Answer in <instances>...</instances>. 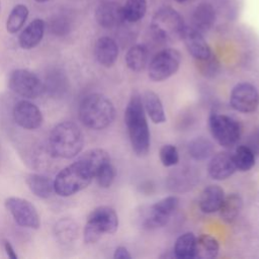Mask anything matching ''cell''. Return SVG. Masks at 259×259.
I'll return each instance as SVG.
<instances>
[{
  "label": "cell",
  "mask_w": 259,
  "mask_h": 259,
  "mask_svg": "<svg viewBox=\"0 0 259 259\" xmlns=\"http://www.w3.org/2000/svg\"><path fill=\"white\" fill-rule=\"evenodd\" d=\"M176 1H177V2H184L185 0H176Z\"/></svg>",
  "instance_id": "obj_42"
},
{
  "label": "cell",
  "mask_w": 259,
  "mask_h": 259,
  "mask_svg": "<svg viewBox=\"0 0 259 259\" xmlns=\"http://www.w3.org/2000/svg\"><path fill=\"white\" fill-rule=\"evenodd\" d=\"M94 173L81 159L64 168L54 180L55 192L61 196H70L86 188Z\"/></svg>",
  "instance_id": "obj_4"
},
{
  "label": "cell",
  "mask_w": 259,
  "mask_h": 259,
  "mask_svg": "<svg viewBox=\"0 0 259 259\" xmlns=\"http://www.w3.org/2000/svg\"><path fill=\"white\" fill-rule=\"evenodd\" d=\"M45 21L39 18L33 19L20 33L18 37L19 46L24 50L36 47L42 39L45 33Z\"/></svg>",
  "instance_id": "obj_19"
},
{
  "label": "cell",
  "mask_w": 259,
  "mask_h": 259,
  "mask_svg": "<svg viewBox=\"0 0 259 259\" xmlns=\"http://www.w3.org/2000/svg\"><path fill=\"white\" fill-rule=\"evenodd\" d=\"M255 157L256 155L248 146H238L233 155L236 169L242 172L249 171L255 165Z\"/></svg>",
  "instance_id": "obj_30"
},
{
  "label": "cell",
  "mask_w": 259,
  "mask_h": 259,
  "mask_svg": "<svg viewBox=\"0 0 259 259\" xmlns=\"http://www.w3.org/2000/svg\"><path fill=\"white\" fill-rule=\"evenodd\" d=\"M36 2H38V3H44V2H47V1H49V0H35Z\"/></svg>",
  "instance_id": "obj_41"
},
{
  "label": "cell",
  "mask_w": 259,
  "mask_h": 259,
  "mask_svg": "<svg viewBox=\"0 0 259 259\" xmlns=\"http://www.w3.org/2000/svg\"><path fill=\"white\" fill-rule=\"evenodd\" d=\"M160 161L165 167H172L176 165L179 161L178 151L175 146L171 144H166L162 146L159 152Z\"/></svg>",
  "instance_id": "obj_35"
},
{
  "label": "cell",
  "mask_w": 259,
  "mask_h": 259,
  "mask_svg": "<svg viewBox=\"0 0 259 259\" xmlns=\"http://www.w3.org/2000/svg\"><path fill=\"white\" fill-rule=\"evenodd\" d=\"M189 156L197 161H203L209 158L213 153V145L204 138H196L188 145Z\"/></svg>",
  "instance_id": "obj_27"
},
{
  "label": "cell",
  "mask_w": 259,
  "mask_h": 259,
  "mask_svg": "<svg viewBox=\"0 0 259 259\" xmlns=\"http://www.w3.org/2000/svg\"><path fill=\"white\" fill-rule=\"evenodd\" d=\"M45 90L53 96H61L68 88V80L63 72L54 71L47 76V80L44 83Z\"/></svg>",
  "instance_id": "obj_29"
},
{
  "label": "cell",
  "mask_w": 259,
  "mask_h": 259,
  "mask_svg": "<svg viewBox=\"0 0 259 259\" xmlns=\"http://www.w3.org/2000/svg\"><path fill=\"white\" fill-rule=\"evenodd\" d=\"M209 130L214 140L225 148L235 146L242 134L241 125L235 118L221 113L209 116Z\"/></svg>",
  "instance_id": "obj_6"
},
{
  "label": "cell",
  "mask_w": 259,
  "mask_h": 259,
  "mask_svg": "<svg viewBox=\"0 0 259 259\" xmlns=\"http://www.w3.org/2000/svg\"><path fill=\"white\" fill-rule=\"evenodd\" d=\"M181 63V55L175 49L160 51L150 62L149 77L155 82L164 81L174 75Z\"/></svg>",
  "instance_id": "obj_7"
},
{
  "label": "cell",
  "mask_w": 259,
  "mask_h": 259,
  "mask_svg": "<svg viewBox=\"0 0 259 259\" xmlns=\"http://www.w3.org/2000/svg\"><path fill=\"white\" fill-rule=\"evenodd\" d=\"M225 198V192L219 185H208L200 193L198 204L201 211L213 213L219 211Z\"/></svg>",
  "instance_id": "obj_18"
},
{
  "label": "cell",
  "mask_w": 259,
  "mask_h": 259,
  "mask_svg": "<svg viewBox=\"0 0 259 259\" xmlns=\"http://www.w3.org/2000/svg\"><path fill=\"white\" fill-rule=\"evenodd\" d=\"M79 159H81L86 165L92 170L94 173V177L96 172L105 164L110 162V157L108 153L102 149H92L85 152Z\"/></svg>",
  "instance_id": "obj_28"
},
{
  "label": "cell",
  "mask_w": 259,
  "mask_h": 259,
  "mask_svg": "<svg viewBox=\"0 0 259 259\" xmlns=\"http://www.w3.org/2000/svg\"><path fill=\"white\" fill-rule=\"evenodd\" d=\"M95 19L100 26L105 28L118 26L125 21L123 8L115 1L101 2L95 10Z\"/></svg>",
  "instance_id": "obj_13"
},
{
  "label": "cell",
  "mask_w": 259,
  "mask_h": 259,
  "mask_svg": "<svg viewBox=\"0 0 259 259\" xmlns=\"http://www.w3.org/2000/svg\"><path fill=\"white\" fill-rule=\"evenodd\" d=\"M28 16V9L23 4H17L11 10L7 21L6 29L9 33H15L23 26Z\"/></svg>",
  "instance_id": "obj_31"
},
{
  "label": "cell",
  "mask_w": 259,
  "mask_h": 259,
  "mask_svg": "<svg viewBox=\"0 0 259 259\" xmlns=\"http://www.w3.org/2000/svg\"><path fill=\"white\" fill-rule=\"evenodd\" d=\"M94 55L100 65L111 67L118 57L117 44L109 36H102L95 42Z\"/></svg>",
  "instance_id": "obj_17"
},
{
  "label": "cell",
  "mask_w": 259,
  "mask_h": 259,
  "mask_svg": "<svg viewBox=\"0 0 259 259\" xmlns=\"http://www.w3.org/2000/svg\"><path fill=\"white\" fill-rule=\"evenodd\" d=\"M124 122L133 151L139 157L146 156L150 150V131L143 100L138 93L133 94L126 105Z\"/></svg>",
  "instance_id": "obj_1"
},
{
  "label": "cell",
  "mask_w": 259,
  "mask_h": 259,
  "mask_svg": "<svg viewBox=\"0 0 259 259\" xmlns=\"http://www.w3.org/2000/svg\"><path fill=\"white\" fill-rule=\"evenodd\" d=\"M26 184L30 191L40 198H48L55 191L54 180L40 174H29L26 177Z\"/></svg>",
  "instance_id": "obj_24"
},
{
  "label": "cell",
  "mask_w": 259,
  "mask_h": 259,
  "mask_svg": "<svg viewBox=\"0 0 259 259\" xmlns=\"http://www.w3.org/2000/svg\"><path fill=\"white\" fill-rule=\"evenodd\" d=\"M220 245L218 240L207 234H201L195 239L192 259H213L218 256Z\"/></svg>",
  "instance_id": "obj_21"
},
{
  "label": "cell",
  "mask_w": 259,
  "mask_h": 259,
  "mask_svg": "<svg viewBox=\"0 0 259 259\" xmlns=\"http://www.w3.org/2000/svg\"><path fill=\"white\" fill-rule=\"evenodd\" d=\"M255 155H259V128L255 131L249 140V145H247Z\"/></svg>",
  "instance_id": "obj_38"
},
{
  "label": "cell",
  "mask_w": 259,
  "mask_h": 259,
  "mask_svg": "<svg viewBox=\"0 0 259 259\" xmlns=\"http://www.w3.org/2000/svg\"><path fill=\"white\" fill-rule=\"evenodd\" d=\"M8 84L13 92L26 98H36L45 90L44 82L40 78L26 69L13 71L9 76Z\"/></svg>",
  "instance_id": "obj_8"
},
{
  "label": "cell",
  "mask_w": 259,
  "mask_h": 259,
  "mask_svg": "<svg viewBox=\"0 0 259 259\" xmlns=\"http://www.w3.org/2000/svg\"><path fill=\"white\" fill-rule=\"evenodd\" d=\"M102 235H103V233L96 226H94L90 222L86 223L85 228H84V241L86 243H88V244L95 243L101 238Z\"/></svg>",
  "instance_id": "obj_36"
},
{
  "label": "cell",
  "mask_w": 259,
  "mask_h": 259,
  "mask_svg": "<svg viewBox=\"0 0 259 259\" xmlns=\"http://www.w3.org/2000/svg\"><path fill=\"white\" fill-rule=\"evenodd\" d=\"M114 259H132V255L128 250L123 246H118L113 254Z\"/></svg>",
  "instance_id": "obj_39"
},
{
  "label": "cell",
  "mask_w": 259,
  "mask_h": 259,
  "mask_svg": "<svg viewBox=\"0 0 259 259\" xmlns=\"http://www.w3.org/2000/svg\"><path fill=\"white\" fill-rule=\"evenodd\" d=\"M233 155L228 152H220L213 155L208 163V173L214 180H225L236 171Z\"/></svg>",
  "instance_id": "obj_16"
},
{
  "label": "cell",
  "mask_w": 259,
  "mask_h": 259,
  "mask_svg": "<svg viewBox=\"0 0 259 259\" xmlns=\"http://www.w3.org/2000/svg\"><path fill=\"white\" fill-rule=\"evenodd\" d=\"M4 249L6 251V254L7 256L10 258V259H17V255L13 249V247L11 246V244L8 242V241H5L4 242Z\"/></svg>",
  "instance_id": "obj_40"
},
{
  "label": "cell",
  "mask_w": 259,
  "mask_h": 259,
  "mask_svg": "<svg viewBox=\"0 0 259 259\" xmlns=\"http://www.w3.org/2000/svg\"><path fill=\"white\" fill-rule=\"evenodd\" d=\"M197 69L201 75L207 78L214 77L220 71V63L212 54L202 60H196Z\"/></svg>",
  "instance_id": "obj_33"
},
{
  "label": "cell",
  "mask_w": 259,
  "mask_h": 259,
  "mask_svg": "<svg viewBox=\"0 0 259 259\" xmlns=\"http://www.w3.org/2000/svg\"><path fill=\"white\" fill-rule=\"evenodd\" d=\"M196 237L192 233L180 235L174 245V256L178 259H192Z\"/></svg>",
  "instance_id": "obj_26"
},
{
  "label": "cell",
  "mask_w": 259,
  "mask_h": 259,
  "mask_svg": "<svg viewBox=\"0 0 259 259\" xmlns=\"http://www.w3.org/2000/svg\"><path fill=\"white\" fill-rule=\"evenodd\" d=\"M143 105L146 113L154 123H163L166 120V114L163 103L155 92L146 91L143 95Z\"/></svg>",
  "instance_id": "obj_22"
},
{
  "label": "cell",
  "mask_w": 259,
  "mask_h": 259,
  "mask_svg": "<svg viewBox=\"0 0 259 259\" xmlns=\"http://www.w3.org/2000/svg\"><path fill=\"white\" fill-rule=\"evenodd\" d=\"M13 118L19 126L26 130H35L42 123L40 110L35 104L27 100H21L15 104Z\"/></svg>",
  "instance_id": "obj_12"
},
{
  "label": "cell",
  "mask_w": 259,
  "mask_h": 259,
  "mask_svg": "<svg viewBox=\"0 0 259 259\" xmlns=\"http://www.w3.org/2000/svg\"><path fill=\"white\" fill-rule=\"evenodd\" d=\"M181 38L188 53L195 60H202L211 55L210 48L202 36V33L192 26H185Z\"/></svg>",
  "instance_id": "obj_14"
},
{
  "label": "cell",
  "mask_w": 259,
  "mask_h": 259,
  "mask_svg": "<svg viewBox=\"0 0 259 259\" xmlns=\"http://www.w3.org/2000/svg\"><path fill=\"white\" fill-rule=\"evenodd\" d=\"M230 104L237 111L253 112L259 106V92L254 85L248 82L238 83L230 94Z\"/></svg>",
  "instance_id": "obj_11"
},
{
  "label": "cell",
  "mask_w": 259,
  "mask_h": 259,
  "mask_svg": "<svg viewBox=\"0 0 259 259\" xmlns=\"http://www.w3.org/2000/svg\"><path fill=\"white\" fill-rule=\"evenodd\" d=\"M178 204L179 198L174 195L160 199L147 209L143 220V227L153 230L165 226L177 209Z\"/></svg>",
  "instance_id": "obj_9"
},
{
  "label": "cell",
  "mask_w": 259,
  "mask_h": 259,
  "mask_svg": "<svg viewBox=\"0 0 259 259\" xmlns=\"http://www.w3.org/2000/svg\"><path fill=\"white\" fill-rule=\"evenodd\" d=\"M115 177V170L114 167L111 165V163H107L103 165L95 174L97 183L102 188H108L111 186V184L114 181Z\"/></svg>",
  "instance_id": "obj_34"
},
{
  "label": "cell",
  "mask_w": 259,
  "mask_h": 259,
  "mask_svg": "<svg viewBox=\"0 0 259 259\" xmlns=\"http://www.w3.org/2000/svg\"><path fill=\"white\" fill-rule=\"evenodd\" d=\"M51 29L55 34L63 35L68 33L70 29L69 22L64 17H56L54 20H52L51 23Z\"/></svg>",
  "instance_id": "obj_37"
},
{
  "label": "cell",
  "mask_w": 259,
  "mask_h": 259,
  "mask_svg": "<svg viewBox=\"0 0 259 259\" xmlns=\"http://www.w3.org/2000/svg\"><path fill=\"white\" fill-rule=\"evenodd\" d=\"M149 52L144 45L133 46L125 55V64L127 68L134 72H139L143 70L148 62Z\"/></svg>",
  "instance_id": "obj_25"
},
{
  "label": "cell",
  "mask_w": 259,
  "mask_h": 259,
  "mask_svg": "<svg viewBox=\"0 0 259 259\" xmlns=\"http://www.w3.org/2000/svg\"><path fill=\"white\" fill-rule=\"evenodd\" d=\"M83 135L77 124L71 121L58 123L49 137V151L54 157L70 159L80 153Z\"/></svg>",
  "instance_id": "obj_2"
},
{
  "label": "cell",
  "mask_w": 259,
  "mask_h": 259,
  "mask_svg": "<svg viewBox=\"0 0 259 259\" xmlns=\"http://www.w3.org/2000/svg\"><path fill=\"white\" fill-rule=\"evenodd\" d=\"M123 8L124 20L128 22H137L142 19L147 11L146 0H126Z\"/></svg>",
  "instance_id": "obj_32"
},
{
  "label": "cell",
  "mask_w": 259,
  "mask_h": 259,
  "mask_svg": "<svg viewBox=\"0 0 259 259\" xmlns=\"http://www.w3.org/2000/svg\"><path fill=\"white\" fill-rule=\"evenodd\" d=\"M115 117L113 103L104 95L90 94L86 96L79 107V119L91 130H103L111 124Z\"/></svg>",
  "instance_id": "obj_3"
},
{
  "label": "cell",
  "mask_w": 259,
  "mask_h": 259,
  "mask_svg": "<svg viewBox=\"0 0 259 259\" xmlns=\"http://www.w3.org/2000/svg\"><path fill=\"white\" fill-rule=\"evenodd\" d=\"M243 208V199L238 193H230L228 196H225L224 201L219 209L221 219L231 224L239 217Z\"/></svg>",
  "instance_id": "obj_23"
},
{
  "label": "cell",
  "mask_w": 259,
  "mask_h": 259,
  "mask_svg": "<svg viewBox=\"0 0 259 259\" xmlns=\"http://www.w3.org/2000/svg\"><path fill=\"white\" fill-rule=\"evenodd\" d=\"M87 222L96 226L103 234H113L118 228V217L109 206H99L91 211Z\"/></svg>",
  "instance_id": "obj_15"
},
{
  "label": "cell",
  "mask_w": 259,
  "mask_h": 259,
  "mask_svg": "<svg viewBox=\"0 0 259 259\" xmlns=\"http://www.w3.org/2000/svg\"><path fill=\"white\" fill-rule=\"evenodd\" d=\"M215 12L213 7L209 3L198 4L191 15V26L203 33L207 31L214 23Z\"/></svg>",
  "instance_id": "obj_20"
},
{
  "label": "cell",
  "mask_w": 259,
  "mask_h": 259,
  "mask_svg": "<svg viewBox=\"0 0 259 259\" xmlns=\"http://www.w3.org/2000/svg\"><path fill=\"white\" fill-rule=\"evenodd\" d=\"M182 16L171 7H162L156 11L151 21V32L160 42H173L182 37L185 28Z\"/></svg>",
  "instance_id": "obj_5"
},
{
  "label": "cell",
  "mask_w": 259,
  "mask_h": 259,
  "mask_svg": "<svg viewBox=\"0 0 259 259\" xmlns=\"http://www.w3.org/2000/svg\"><path fill=\"white\" fill-rule=\"evenodd\" d=\"M5 206L18 225L30 229L39 228L38 213L28 200L15 196L8 197L5 200Z\"/></svg>",
  "instance_id": "obj_10"
}]
</instances>
